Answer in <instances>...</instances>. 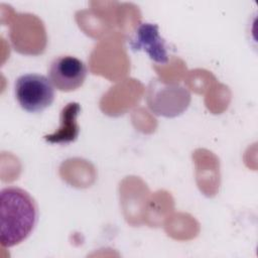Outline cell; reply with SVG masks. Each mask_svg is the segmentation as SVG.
Listing matches in <instances>:
<instances>
[{
	"mask_svg": "<svg viewBox=\"0 0 258 258\" xmlns=\"http://www.w3.org/2000/svg\"><path fill=\"white\" fill-rule=\"evenodd\" d=\"M81 111L79 103L71 102L67 104L60 112V125L51 134L44 136L46 142L52 144H68L74 142L80 132L77 117Z\"/></svg>",
	"mask_w": 258,
	"mask_h": 258,
	"instance_id": "cell-6",
	"label": "cell"
},
{
	"mask_svg": "<svg viewBox=\"0 0 258 258\" xmlns=\"http://www.w3.org/2000/svg\"><path fill=\"white\" fill-rule=\"evenodd\" d=\"M190 101L189 91L177 83H167L153 78L147 86V107L156 116L177 117L186 111Z\"/></svg>",
	"mask_w": 258,
	"mask_h": 258,
	"instance_id": "cell-2",
	"label": "cell"
},
{
	"mask_svg": "<svg viewBox=\"0 0 258 258\" xmlns=\"http://www.w3.org/2000/svg\"><path fill=\"white\" fill-rule=\"evenodd\" d=\"M129 45L134 51H145L157 63L164 64L168 61L165 41L160 36L158 25L155 23H140L130 38Z\"/></svg>",
	"mask_w": 258,
	"mask_h": 258,
	"instance_id": "cell-5",
	"label": "cell"
},
{
	"mask_svg": "<svg viewBox=\"0 0 258 258\" xmlns=\"http://www.w3.org/2000/svg\"><path fill=\"white\" fill-rule=\"evenodd\" d=\"M38 209L23 188L7 186L0 190V242L10 248L23 242L34 230Z\"/></svg>",
	"mask_w": 258,
	"mask_h": 258,
	"instance_id": "cell-1",
	"label": "cell"
},
{
	"mask_svg": "<svg viewBox=\"0 0 258 258\" xmlns=\"http://www.w3.org/2000/svg\"><path fill=\"white\" fill-rule=\"evenodd\" d=\"M14 94L16 101L24 111L40 113L52 104L54 87L43 75L24 74L16 79Z\"/></svg>",
	"mask_w": 258,
	"mask_h": 258,
	"instance_id": "cell-3",
	"label": "cell"
},
{
	"mask_svg": "<svg viewBox=\"0 0 258 258\" xmlns=\"http://www.w3.org/2000/svg\"><path fill=\"white\" fill-rule=\"evenodd\" d=\"M88 70L83 60L73 55H59L49 63L48 79L54 89L72 92L81 88L87 78Z\"/></svg>",
	"mask_w": 258,
	"mask_h": 258,
	"instance_id": "cell-4",
	"label": "cell"
}]
</instances>
